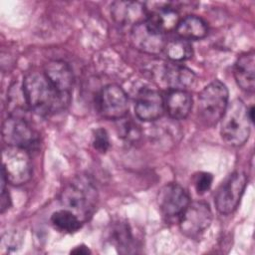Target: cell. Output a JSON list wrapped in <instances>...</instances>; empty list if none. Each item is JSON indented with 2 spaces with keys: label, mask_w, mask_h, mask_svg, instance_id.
<instances>
[{
  "label": "cell",
  "mask_w": 255,
  "mask_h": 255,
  "mask_svg": "<svg viewBox=\"0 0 255 255\" xmlns=\"http://www.w3.org/2000/svg\"><path fill=\"white\" fill-rule=\"evenodd\" d=\"M125 118L120 119L121 123L118 126L119 134L128 142H135L140 137V129L131 120H126Z\"/></svg>",
  "instance_id": "24"
},
{
  "label": "cell",
  "mask_w": 255,
  "mask_h": 255,
  "mask_svg": "<svg viewBox=\"0 0 255 255\" xmlns=\"http://www.w3.org/2000/svg\"><path fill=\"white\" fill-rule=\"evenodd\" d=\"M2 171L12 185L27 183L33 172L32 161L28 149L20 146L7 145L2 150Z\"/></svg>",
  "instance_id": "5"
},
{
  "label": "cell",
  "mask_w": 255,
  "mask_h": 255,
  "mask_svg": "<svg viewBox=\"0 0 255 255\" xmlns=\"http://www.w3.org/2000/svg\"><path fill=\"white\" fill-rule=\"evenodd\" d=\"M192 108V98L187 91L170 90L164 98V110L173 120L185 119Z\"/></svg>",
  "instance_id": "16"
},
{
  "label": "cell",
  "mask_w": 255,
  "mask_h": 255,
  "mask_svg": "<svg viewBox=\"0 0 255 255\" xmlns=\"http://www.w3.org/2000/svg\"><path fill=\"white\" fill-rule=\"evenodd\" d=\"M212 211L203 201L189 202L179 216V228L182 234L189 238H197L210 226Z\"/></svg>",
  "instance_id": "7"
},
{
  "label": "cell",
  "mask_w": 255,
  "mask_h": 255,
  "mask_svg": "<svg viewBox=\"0 0 255 255\" xmlns=\"http://www.w3.org/2000/svg\"><path fill=\"white\" fill-rule=\"evenodd\" d=\"M2 138L7 145L20 146L26 149L33 147L37 136L24 118L10 116L2 125Z\"/></svg>",
  "instance_id": "10"
},
{
  "label": "cell",
  "mask_w": 255,
  "mask_h": 255,
  "mask_svg": "<svg viewBox=\"0 0 255 255\" xmlns=\"http://www.w3.org/2000/svg\"><path fill=\"white\" fill-rule=\"evenodd\" d=\"M213 176L209 172H199L194 178V187L197 193L203 194L211 187Z\"/></svg>",
  "instance_id": "26"
},
{
  "label": "cell",
  "mask_w": 255,
  "mask_h": 255,
  "mask_svg": "<svg viewBox=\"0 0 255 255\" xmlns=\"http://www.w3.org/2000/svg\"><path fill=\"white\" fill-rule=\"evenodd\" d=\"M163 79L170 90H184L193 86L196 80L195 74L186 67L170 64L164 68Z\"/></svg>",
  "instance_id": "18"
},
{
  "label": "cell",
  "mask_w": 255,
  "mask_h": 255,
  "mask_svg": "<svg viewBox=\"0 0 255 255\" xmlns=\"http://www.w3.org/2000/svg\"><path fill=\"white\" fill-rule=\"evenodd\" d=\"M247 116H248L250 123H253L254 122V107L253 106L247 108Z\"/></svg>",
  "instance_id": "29"
},
{
  "label": "cell",
  "mask_w": 255,
  "mask_h": 255,
  "mask_svg": "<svg viewBox=\"0 0 255 255\" xmlns=\"http://www.w3.org/2000/svg\"><path fill=\"white\" fill-rule=\"evenodd\" d=\"M189 195L177 183H168L158 192L157 204L160 212L167 218L179 217L189 204Z\"/></svg>",
  "instance_id": "11"
},
{
  "label": "cell",
  "mask_w": 255,
  "mask_h": 255,
  "mask_svg": "<svg viewBox=\"0 0 255 255\" xmlns=\"http://www.w3.org/2000/svg\"><path fill=\"white\" fill-rule=\"evenodd\" d=\"M44 73L53 86L64 96L70 97L74 84L71 67L64 61L53 60L45 65Z\"/></svg>",
  "instance_id": "14"
},
{
  "label": "cell",
  "mask_w": 255,
  "mask_h": 255,
  "mask_svg": "<svg viewBox=\"0 0 255 255\" xmlns=\"http://www.w3.org/2000/svg\"><path fill=\"white\" fill-rule=\"evenodd\" d=\"M134 112L143 122H152L159 119L164 112V98L155 90H142L136 98Z\"/></svg>",
  "instance_id": "12"
},
{
  "label": "cell",
  "mask_w": 255,
  "mask_h": 255,
  "mask_svg": "<svg viewBox=\"0 0 255 255\" xmlns=\"http://www.w3.org/2000/svg\"><path fill=\"white\" fill-rule=\"evenodd\" d=\"M7 108L10 111V116L23 118V114L29 108L23 87L18 84H13L7 94Z\"/></svg>",
  "instance_id": "22"
},
{
  "label": "cell",
  "mask_w": 255,
  "mask_h": 255,
  "mask_svg": "<svg viewBox=\"0 0 255 255\" xmlns=\"http://www.w3.org/2000/svg\"><path fill=\"white\" fill-rule=\"evenodd\" d=\"M99 107L104 118L108 120H120L128 114V96L122 87L116 84H110L100 94Z\"/></svg>",
  "instance_id": "9"
},
{
  "label": "cell",
  "mask_w": 255,
  "mask_h": 255,
  "mask_svg": "<svg viewBox=\"0 0 255 255\" xmlns=\"http://www.w3.org/2000/svg\"><path fill=\"white\" fill-rule=\"evenodd\" d=\"M92 143L96 150H98L101 153H105L109 149L111 143L108 131L103 128L95 129L93 132Z\"/></svg>",
  "instance_id": "25"
},
{
  "label": "cell",
  "mask_w": 255,
  "mask_h": 255,
  "mask_svg": "<svg viewBox=\"0 0 255 255\" xmlns=\"http://www.w3.org/2000/svg\"><path fill=\"white\" fill-rule=\"evenodd\" d=\"M229 93L227 87L215 80L208 84L198 95V115L202 122L212 127L222 118L228 106Z\"/></svg>",
  "instance_id": "4"
},
{
  "label": "cell",
  "mask_w": 255,
  "mask_h": 255,
  "mask_svg": "<svg viewBox=\"0 0 255 255\" xmlns=\"http://www.w3.org/2000/svg\"><path fill=\"white\" fill-rule=\"evenodd\" d=\"M11 205V197L8 193V191L5 190H1V199H0V209H1V213H3L6 209H8Z\"/></svg>",
  "instance_id": "27"
},
{
  "label": "cell",
  "mask_w": 255,
  "mask_h": 255,
  "mask_svg": "<svg viewBox=\"0 0 255 255\" xmlns=\"http://www.w3.org/2000/svg\"><path fill=\"white\" fill-rule=\"evenodd\" d=\"M220 121V133L226 143L240 146L247 141L250 134V121L247 107L241 100L235 99L228 104Z\"/></svg>",
  "instance_id": "3"
},
{
  "label": "cell",
  "mask_w": 255,
  "mask_h": 255,
  "mask_svg": "<svg viewBox=\"0 0 255 255\" xmlns=\"http://www.w3.org/2000/svg\"><path fill=\"white\" fill-rule=\"evenodd\" d=\"M166 57L172 62H182L190 59L193 55L192 46L189 41L182 38L170 40L166 42L164 47Z\"/></svg>",
  "instance_id": "21"
},
{
  "label": "cell",
  "mask_w": 255,
  "mask_h": 255,
  "mask_svg": "<svg viewBox=\"0 0 255 255\" xmlns=\"http://www.w3.org/2000/svg\"><path fill=\"white\" fill-rule=\"evenodd\" d=\"M111 8V14L117 23L131 27L145 21L148 14L145 4L141 2L118 1L114 2Z\"/></svg>",
  "instance_id": "13"
},
{
  "label": "cell",
  "mask_w": 255,
  "mask_h": 255,
  "mask_svg": "<svg viewBox=\"0 0 255 255\" xmlns=\"http://www.w3.org/2000/svg\"><path fill=\"white\" fill-rule=\"evenodd\" d=\"M113 241L121 252H130L132 245V235L128 225L121 223L113 229Z\"/></svg>",
  "instance_id": "23"
},
{
  "label": "cell",
  "mask_w": 255,
  "mask_h": 255,
  "mask_svg": "<svg viewBox=\"0 0 255 255\" xmlns=\"http://www.w3.org/2000/svg\"><path fill=\"white\" fill-rule=\"evenodd\" d=\"M71 253L72 254H77V255H87L89 253H91L90 249L86 246V245H79V246H76L73 250H71Z\"/></svg>",
  "instance_id": "28"
},
{
  "label": "cell",
  "mask_w": 255,
  "mask_h": 255,
  "mask_svg": "<svg viewBox=\"0 0 255 255\" xmlns=\"http://www.w3.org/2000/svg\"><path fill=\"white\" fill-rule=\"evenodd\" d=\"M97 189L85 176H77L65 185L60 194V202L65 209L76 214L82 222L88 220L96 209Z\"/></svg>",
  "instance_id": "2"
},
{
  "label": "cell",
  "mask_w": 255,
  "mask_h": 255,
  "mask_svg": "<svg viewBox=\"0 0 255 255\" xmlns=\"http://www.w3.org/2000/svg\"><path fill=\"white\" fill-rule=\"evenodd\" d=\"M130 41L132 46L146 54L156 55L164 50V35L154 29L146 20L131 27Z\"/></svg>",
  "instance_id": "8"
},
{
  "label": "cell",
  "mask_w": 255,
  "mask_h": 255,
  "mask_svg": "<svg viewBox=\"0 0 255 255\" xmlns=\"http://www.w3.org/2000/svg\"><path fill=\"white\" fill-rule=\"evenodd\" d=\"M51 222L57 230L70 234L77 232L83 223L76 214L65 208L55 211L51 216Z\"/></svg>",
  "instance_id": "20"
},
{
  "label": "cell",
  "mask_w": 255,
  "mask_h": 255,
  "mask_svg": "<svg viewBox=\"0 0 255 255\" xmlns=\"http://www.w3.org/2000/svg\"><path fill=\"white\" fill-rule=\"evenodd\" d=\"M247 185V176L242 171H234L227 176L216 191L214 202L222 214L232 213L238 206Z\"/></svg>",
  "instance_id": "6"
},
{
  "label": "cell",
  "mask_w": 255,
  "mask_h": 255,
  "mask_svg": "<svg viewBox=\"0 0 255 255\" xmlns=\"http://www.w3.org/2000/svg\"><path fill=\"white\" fill-rule=\"evenodd\" d=\"M175 31L177 35L184 40H200L207 35L208 27L202 18L189 15L179 20Z\"/></svg>",
  "instance_id": "19"
},
{
  "label": "cell",
  "mask_w": 255,
  "mask_h": 255,
  "mask_svg": "<svg viewBox=\"0 0 255 255\" xmlns=\"http://www.w3.org/2000/svg\"><path fill=\"white\" fill-rule=\"evenodd\" d=\"M255 53L242 54L234 64V78L241 90L253 93L255 89Z\"/></svg>",
  "instance_id": "15"
},
{
  "label": "cell",
  "mask_w": 255,
  "mask_h": 255,
  "mask_svg": "<svg viewBox=\"0 0 255 255\" xmlns=\"http://www.w3.org/2000/svg\"><path fill=\"white\" fill-rule=\"evenodd\" d=\"M146 21L164 35L176 29L179 23V14L173 7L162 6L148 11Z\"/></svg>",
  "instance_id": "17"
},
{
  "label": "cell",
  "mask_w": 255,
  "mask_h": 255,
  "mask_svg": "<svg viewBox=\"0 0 255 255\" xmlns=\"http://www.w3.org/2000/svg\"><path fill=\"white\" fill-rule=\"evenodd\" d=\"M30 110L41 116H49L64 110L70 97L62 95L49 81L44 72H28L22 83Z\"/></svg>",
  "instance_id": "1"
}]
</instances>
